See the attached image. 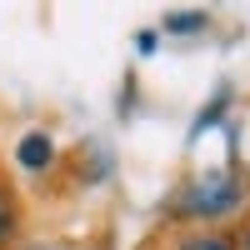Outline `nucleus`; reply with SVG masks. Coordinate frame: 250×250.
Wrapping results in <instances>:
<instances>
[{
  "label": "nucleus",
  "mask_w": 250,
  "mask_h": 250,
  "mask_svg": "<svg viewBox=\"0 0 250 250\" xmlns=\"http://www.w3.org/2000/svg\"><path fill=\"white\" fill-rule=\"evenodd\" d=\"M15 250H80V245H65V240H30V245H15Z\"/></svg>",
  "instance_id": "423d86ee"
},
{
  "label": "nucleus",
  "mask_w": 250,
  "mask_h": 250,
  "mask_svg": "<svg viewBox=\"0 0 250 250\" xmlns=\"http://www.w3.org/2000/svg\"><path fill=\"white\" fill-rule=\"evenodd\" d=\"M160 250H240V245H235V230H175L170 245Z\"/></svg>",
  "instance_id": "7ed1b4c3"
},
{
  "label": "nucleus",
  "mask_w": 250,
  "mask_h": 250,
  "mask_svg": "<svg viewBox=\"0 0 250 250\" xmlns=\"http://www.w3.org/2000/svg\"><path fill=\"white\" fill-rule=\"evenodd\" d=\"M235 245H240V250H250V215L235 225Z\"/></svg>",
  "instance_id": "0eeeda50"
},
{
  "label": "nucleus",
  "mask_w": 250,
  "mask_h": 250,
  "mask_svg": "<svg viewBox=\"0 0 250 250\" xmlns=\"http://www.w3.org/2000/svg\"><path fill=\"white\" fill-rule=\"evenodd\" d=\"M15 235H20V200L0 170V250H15Z\"/></svg>",
  "instance_id": "20e7f679"
},
{
  "label": "nucleus",
  "mask_w": 250,
  "mask_h": 250,
  "mask_svg": "<svg viewBox=\"0 0 250 250\" xmlns=\"http://www.w3.org/2000/svg\"><path fill=\"white\" fill-rule=\"evenodd\" d=\"M165 215L175 220V230H235L250 215V180L235 165L195 170L175 185Z\"/></svg>",
  "instance_id": "f257e3e1"
},
{
  "label": "nucleus",
  "mask_w": 250,
  "mask_h": 250,
  "mask_svg": "<svg viewBox=\"0 0 250 250\" xmlns=\"http://www.w3.org/2000/svg\"><path fill=\"white\" fill-rule=\"evenodd\" d=\"M15 165H20L25 175H35V180L50 175L55 165H60V145H55V135L40 130V125H35V130H25V135L15 140Z\"/></svg>",
  "instance_id": "f03ea898"
},
{
  "label": "nucleus",
  "mask_w": 250,
  "mask_h": 250,
  "mask_svg": "<svg viewBox=\"0 0 250 250\" xmlns=\"http://www.w3.org/2000/svg\"><path fill=\"white\" fill-rule=\"evenodd\" d=\"M210 25V15H165V30H175V35H195V30H205Z\"/></svg>",
  "instance_id": "39448f33"
}]
</instances>
